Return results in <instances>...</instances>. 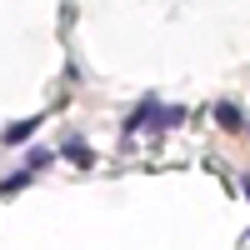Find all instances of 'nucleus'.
Masks as SVG:
<instances>
[{
    "label": "nucleus",
    "instance_id": "1",
    "mask_svg": "<svg viewBox=\"0 0 250 250\" xmlns=\"http://www.w3.org/2000/svg\"><path fill=\"white\" fill-rule=\"evenodd\" d=\"M160 110H165L160 100H155V95H145L140 105L130 110V120H125V135H135V130H145V125H155V120H160Z\"/></svg>",
    "mask_w": 250,
    "mask_h": 250
},
{
    "label": "nucleus",
    "instance_id": "2",
    "mask_svg": "<svg viewBox=\"0 0 250 250\" xmlns=\"http://www.w3.org/2000/svg\"><path fill=\"white\" fill-rule=\"evenodd\" d=\"M60 155H65L70 165H80V170H85V165L95 160V155H90V145H85V140H80V135H70L65 145H60Z\"/></svg>",
    "mask_w": 250,
    "mask_h": 250
},
{
    "label": "nucleus",
    "instance_id": "3",
    "mask_svg": "<svg viewBox=\"0 0 250 250\" xmlns=\"http://www.w3.org/2000/svg\"><path fill=\"white\" fill-rule=\"evenodd\" d=\"M215 125H220V130H240V125H245L240 105H230V100H220V105H215Z\"/></svg>",
    "mask_w": 250,
    "mask_h": 250
},
{
    "label": "nucleus",
    "instance_id": "4",
    "mask_svg": "<svg viewBox=\"0 0 250 250\" xmlns=\"http://www.w3.org/2000/svg\"><path fill=\"white\" fill-rule=\"evenodd\" d=\"M35 130H40V115H30V120H15V125H10V130L0 135V140H5V145H20V140H30Z\"/></svg>",
    "mask_w": 250,
    "mask_h": 250
},
{
    "label": "nucleus",
    "instance_id": "5",
    "mask_svg": "<svg viewBox=\"0 0 250 250\" xmlns=\"http://www.w3.org/2000/svg\"><path fill=\"white\" fill-rule=\"evenodd\" d=\"M25 185H30V170H15V175H5V180H0V195H20Z\"/></svg>",
    "mask_w": 250,
    "mask_h": 250
},
{
    "label": "nucleus",
    "instance_id": "6",
    "mask_svg": "<svg viewBox=\"0 0 250 250\" xmlns=\"http://www.w3.org/2000/svg\"><path fill=\"white\" fill-rule=\"evenodd\" d=\"M180 120H185V110H180V105H165V110H160V120H155V130H175Z\"/></svg>",
    "mask_w": 250,
    "mask_h": 250
},
{
    "label": "nucleus",
    "instance_id": "7",
    "mask_svg": "<svg viewBox=\"0 0 250 250\" xmlns=\"http://www.w3.org/2000/svg\"><path fill=\"white\" fill-rule=\"evenodd\" d=\"M45 160H50V150H30V155H25V170H40Z\"/></svg>",
    "mask_w": 250,
    "mask_h": 250
},
{
    "label": "nucleus",
    "instance_id": "8",
    "mask_svg": "<svg viewBox=\"0 0 250 250\" xmlns=\"http://www.w3.org/2000/svg\"><path fill=\"white\" fill-rule=\"evenodd\" d=\"M240 190H245V195H250V175H245V180H240Z\"/></svg>",
    "mask_w": 250,
    "mask_h": 250
}]
</instances>
